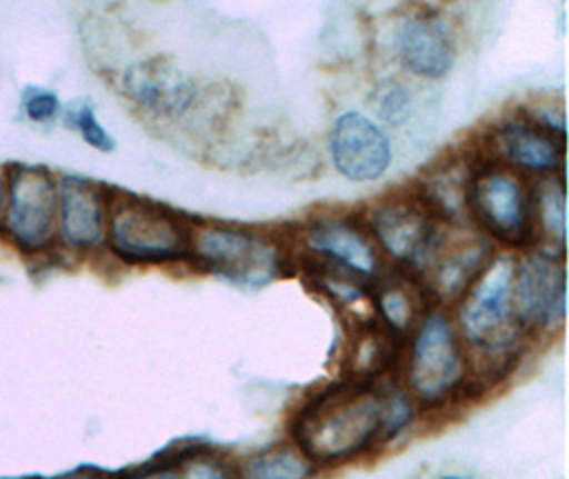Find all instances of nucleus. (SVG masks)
Instances as JSON below:
<instances>
[{
	"instance_id": "1",
	"label": "nucleus",
	"mask_w": 569,
	"mask_h": 479,
	"mask_svg": "<svg viewBox=\"0 0 569 479\" xmlns=\"http://www.w3.org/2000/svg\"><path fill=\"white\" fill-rule=\"evenodd\" d=\"M382 386L343 379L313 395L290 422L295 446L311 465H341L382 446Z\"/></svg>"
},
{
	"instance_id": "2",
	"label": "nucleus",
	"mask_w": 569,
	"mask_h": 479,
	"mask_svg": "<svg viewBox=\"0 0 569 479\" xmlns=\"http://www.w3.org/2000/svg\"><path fill=\"white\" fill-rule=\"evenodd\" d=\"M192 232L180 213L124 194L107 211V246L129 265H164L190 258Z\"/></svg>"
},
{
	"instance_id": "3",
	"label": "nucleus",
	"mask_w": 569,
	"mask_h": 479,
	"mask_svg": "<svg viewBox=\"0 0 569 479\" xmlns=\"http://www.w3.org/2000/svg\"><path fill=\"white\" fill-rule=\"evenodd\" d=\"M515 271V256H495L463 295L459 322L467 343L476 353L520 352L522 332L512 303Z\"/></svg>"
},
{
	"instance_id": "4",
	"label": "nucleus",
	"mask_w": 569,
	"mask_h": 479,
	"mask_svg": "<svg viewBox=\"0 0 569 479\" xmlns=\"http://www.w3.org/2000/svg\"><path fill=\"white\" fill-rule=\"evenodd\" d=\"M190 258L211 276L241 288H262L282 273L278 246L252 230L211 227L192 232Z\"/></svg>"
},
{
	"instance_id": "5",
	"label": "nucleus",
	"mask_w": 569,
	"mask_h": 479,
	"mask_svg": "<svg viewBox=\"0 0 569 479\" xmlns=\"http://www.w3.org/2000/svg\"><path fill=\"white\" fill-rule=\"evenodd\" d=\"M448 224L429 209L415 188L380 199L367 211L362 227L401 269L418 273Z\"/></svg>"
},
{
	"instance_id": "6",
	"label": "nucleus",
	"mask_w": 569,
	"mask_h": 479,
	"mask_svg": "<svg viewBox=\"0 0 569 479\" xmlns=\"http://www.w3.org/2000/svg\"><path fill=\"white\" fill-rule=\"evenodd\" d=\"M467 358L452 322L433 311L416 328L406 362V381L418 401L436 405L459 395L466 381Z\"/></svg>"
},
{
	"instance_id": "7",
	"label": "nucleus",
	"mask_w": 569,
	"mask_h": 479,
	"mask_svg": "<svg viewBox=\"0 0 569 479\" xmlns=\"http://www.w3.org/2000/svg\"><path fill=\"white\" fill-rule=\"evenodd\" d=\"M467 209L492 239L512 248L533 246V194L512 173L478 171L467 194Z\"/></svg>"
},
{
	"instance_id": "8",
	"label": "nucleus",
	"mask_w": 569,
	"mask_h": 479,
	"mask_svg": "<svg viewBox=\"0 0 569 479\" xmlns=\"http://www.w3.org/2000/svg\"><path fill=\"white\" fill-rule=\"evenodd\" d=\"M58 188L41 167H18L9 173L2 234L22 252H46L53 241Z\"/></svg>"
},
{
	"instance_id": "9",
	"label": "nucleus",
	"mask_w": 569,
	"mask_h": 479,
	"mask_svg": "<svg viewBox=\"0 0 569 479\" xmlns=\"http://www.w3.org/2000/svg\"><path fill=\"white\" fill-rule=\"evenodd\" d=\"M515 318L520 332H550L563 327L568 313L566 260L536 252L517 260Z\"/></svg>"
},
{
	"instance_id": "10",
	"label": "nucleus",
	"mask_w": 569,
	"mask_h": 479,
	"mask_svg": "<svg viewBox=\"0 0 569 479\" xmlns=\"http://www.w3.org/2000/svg\"><path fill=\"white\" fill-rule=\"evenodd\" d=\"M122 90L130 101L156 118L178 120L199 97L194 79L169 58L143 60L122 77Z\"/></svg>"
},
{
	"instance_id": "11",
	"label": "nucleus",
	"mask_w": 569,
	"mask_h": 479,
	"mask_svg": "<svg viewBox=\"0 0 569 479\" xmlns=\"http://www.w3.org/2000/svg\"><path fill=\"white\" fill-rule=\"evenodd\" d=\"M337 171L350 181H376L389 171L392 148L385 130L359 111L341 113L329 134Z\"/></svg>"
},
{
	"instance_id": "12",
	"label": "nucleus",
	"mask_w": 569,
	"mask_h": 479,
	"mask_svg": "<svg viewBox=\"0 0 569 479\" xmlns=\"http://www.w3.org/2000/svg\"><path fill=\"white\" fill-rule=\"evenodd\" d=\"M109 202L94 181L78 176L60 179L56 230L64 248L73 252L97 250L107 234Z\"/></svg>"
},
{
	"instance_id": "13",
	"label": "nucleus",
	"mask_w": 569,
	"mask_h": 479,
	"mask_svg": "<svg viewBox=\"0 0 569 479\" xmlns=\"http://www.w3.org/2000/svg\"><path fill=\"white\" fill-rule=\"evenodd\" d=\"M397 58L410 73L425 79H441L455 67L457 48L448 26L431 13H416L395 32Z\"/></svg>"
},
{
	"instance_id": "14",
	"label": "nucleus",
	"mask_w": 569,
	"mask_h": 479,
	"mask_svg": "<svg viewBox=\"0 0 569 479\" xmlns=\"http://www.w3.org/2000/svg\"><path fill=\"white\" fill-rule=\"evenodd\" d=\"M303 241L311 256L329 260L367 281H376L380 276V253L362 224L339 218L313 220L303 232Z\"/></svg>"
},
{
	"instance_id": "15",
	"label": "nucleus",
	"mask_w": 569,
	"mask_h": 479,
	"mask_svg": "<svg viewBox=\"0 0 569 479\" xmlns=\"http://www.w3.org/2000/svg\"><path fill=\"white\" fill-rule=\"evenodd\" d=\"M491 141L499 158L527 173L555 176L563 164L566 141L557 139L529 118L503 120L492 130Z\"/></svg>"
},
{
	"instance_id": "16",
	"label": "nucleus",
	"mask_w": 569,
	"mask_h": 479,
	"mask_svg": "<svg viewBox=\"0 0 569 479\" xmlns=\"http://www.w3.org/2000/svg\"><path fill=\"white\" fill-rule=\"evenodd\" d=\"M373 288V301L378 307V320L395 332L397 337H406L422 322L420 311L425 299L429 297L420 281L410 271L401 269L399 273L382 278Z\"/></svg>"
},
{
	"instance_id": "17",
	"label": "nucleus",
	"mask_w": 569,
	"mask_h": 479,
	"mask_svg": "<svg viewBox=\"0 0 569 479\" xmlns=\"http://www.w3.org/2000/svg\"><path fill=\"white\" fill-rule=\"evenodd\" d=\"M127 479H239V465L213 448L190 446L141 467Z\"/></svg>"
},
{
	"instance_id": "18",
	"label": "nucleus",
	"mask_w": 569,
	"mask_h": 479,
	"mask_svg": "<svg viewBox=\"0 0 569 479\" xmlns=\"http://www.w3.org/2000/svg\"><path fill=\"white\" fill-rule=\"evenodd\" d=\"M533 194V246L543 241L540 252L552 258L566 256V234H568V209H566V179L563 176L546 177Z\"/></svg>"
},
{
	"instance_id": "19",
	"label": "nucleus",
	"mask_w": 569,
	"mask_h": 479,
	"mask_svg": "<svg viewBox=\"0 0 569 479\" xmlns=\"http://www.w3.org/2000/svg\"><path fill=\"white\" fill-rule=\"evenodd\" d=\"M313 465L297 446H269L239 465V479H310Z\"/></svg>"
},
{
	"instance_id": "20",
	"label": "nucleus",
	"mask_w": 569,
	"mask_h": 479,
	"mask_svg": "<svg viewBox=\"0 0 569 479\" xmlns=\"http://www.w3.org/2000/svg\"><path fill=\"white\" fill-rule=\"evenodd\" d=\"M376 116L389 127H403L412 118V97L397 79H385L371 94Z\"/></svg>"
},
{
	"instance_id": "21",
	"label": "nucleus",
	"mask_w": 569,
	"mask_h": 479,
	"mask_svg": "<svg viewBox=\"0 0 569 479\" xmlns=\"http://www.w3.org/2000/svg\"><path fill=\"white\" fill-rule=\"evenodd\" d=\"M73 124L79 130V134L83 137V141L88 146H92L99 152H113L116 150V141L113 137L101 127V122L97 120V113L90 104H81L78 111L73 113Z\"/></svg>"
},
{
	"instance_id": "22",
	"label": "nucleus",
	"mask_w": 569,
	"mask_h": 479,
	"mask_svg": "<svg viewBox=\"0 0 569 479\" xmlns=\"http://www.w3.org/2000/svg\"><path fill=\"white\" fill-rule=\"evenodd\" d=\"M24 109L32 122H50L60 111V101L50 90H32L24 101Z\"/></svg>"
},
{
	"instance_id": "23",
	"label": "nucleus",
	"mask_w": 569,
	"mask_h": 479,
	"mask_svg": "<svg viewBox=\"0 0 569 479\" xmlns=\"http://www.w3.org/2000/svg\"><path fill=\"white\" fill-rule=\"evenodd\" d=\"M2 202H4V181H2V176H0V216H2Z\"/></svg>"
},
{
	"instance_id": "24",
	"label": "nucleus",
	"mask_w": 569,
	"mask_h": 479,
	"mask_svg": "<svg viewBox=\"0 0 569 479\" xmlns=\"http://www.w3.org/2000/svg\"><path fill=\"white\" fill-rule=\"evenodd\" d=\"M71 479H107V478H103V476H79V478H71Z\"/></svg>"
},
{
	"instance_id": "25",
	"label": "nucleus",
	"mask_w": 569,
	"mask_h": 479,
	"mask_svg": "<svg viewBox=\"0 0 569 479\" xmlns=\"http://www.w3.org/2000/svg\"><path fill=\"white\" fill-rule=\"evenodd\" d=\"M438 479H469L466 476H440Z\"/></svg>"
}]
</instances>
